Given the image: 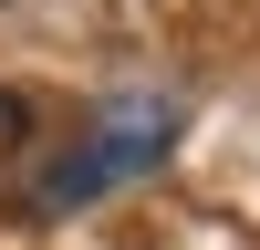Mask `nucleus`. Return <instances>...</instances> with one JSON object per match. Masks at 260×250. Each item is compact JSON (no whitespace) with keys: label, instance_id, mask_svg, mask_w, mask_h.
I'll use <instances>...</instances> for the list:
<instances>
[{"label":"nucleus","instance_id":"1","mask_svg":"<svg viewBox=\"0 0 260 250\" xmlns=\"http://www.w3.org/2000/svg\"><path fill=\"white\" fill-rule=\"evenodd\" d=\"M177 125H187L177 94H115V104H94V115L62 136V157L31 177V219H73L83 198H104V188L167 167V157H177Z\"/></svg>","mask_w":260,"mask_h":250},{"label":"nucleus","instance_id":"2","mask_svg":"<svg viewBox=\"0 0 260 250\" xmlns=\"http://www.w3.org/2000/svg\"><path fill=\"white\" fill-rule=\"evenodd\" d=\"M21 146H31V104H21V94H0V167H11Z\"/></svg>","mask_w":260,"mask_h":250}]
</instances>
